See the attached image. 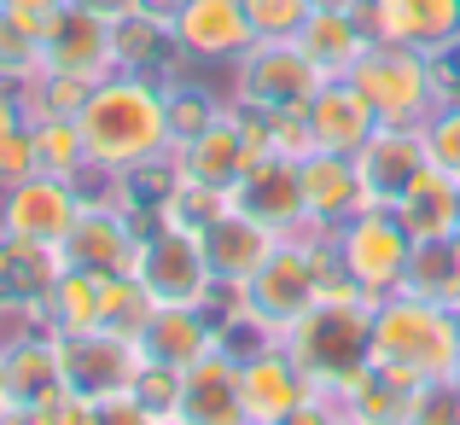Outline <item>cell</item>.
Segmentation results:
<instances>
[{"label": "cell", "instance_id": "6da1fadb", "mask_svg": "<svg viewBox=\"0 0 460 425\" xmlns=\"http://www.w3.org/2000/svg\"><path fill=\"white\" fill-rule=\"evenodd\" d=\"M76 128H82V146H88V169L105 181L164 169L169 152H175L169 93L146 70H111V76H100L88 88V100L76 105Z\"/></svg>", "mask_w": 460, "mask_h": 425}, {"label": "cell", "instance_id": "7a4b0ae2", "mask_svg": "<svg viewBox=\"0 0 460 425\" xmlns=\"http://www.w3.org/2000/svg\"><path fill=\"white\" fill-rule=\"evenodd\" d=\"M280 344L292 350L297 367L332 396L349 373L373 361V297H361L344 274H332V280L321 286V297H314V309L286 326Z\"/></svg>", "mask_w": 460, "mask_h": 425}, {"label": "cell", "instance_id": "3957f363", "mask_svg": "<svg viewBox=\"0 0 460 425\" xmlns=\"http://www.w3.org/2000/svg\"><path fill=\"white\" fill-rule=\"evenodd\" d=\"M373 361L408 373L414 385H455V373H460V309L408 297V291L379 297L373 303Z\"/></svg>", "mask_w": 460, "mask_h": 425}, {"label": "cell", "instance_id": "277c9868", "mask_svg": "<svg viewBox=\"0 0 460 425\" xmlns=\"http://www.w3.org/2000/svg\"><path fill=\"white\" fill-rule=\"evenodd\" d=\"M332 274H338L332 239H321V234L280 239L274 257L239 286V309H245V321L262 326L269 338H286V326L314 309V297H321V286L332 280Z\"/></svg>", "mask_w": 460, "mask_h": 425}, {"label": "cell", "instance_id": "5b68a950", "mask_svg": "<svg viewBox=\"0 0 460 425\" xmlns=\"http://www.w3.org/2000/svg\"><path fill=\"white\" fill-rule=\"evenodd\" d=\"M349 82L361 88V100L373 105L379 123L426 128V117L449 100L443 58L420 53V47H402V41H367V53L349 65Z\"/></svg>", "mask_w": 460, "mask_h": 425}, {"label": "cell", "instance_id": "8992f818", "mask_svg": "<svg viewBox=\"0 0 460 425\" xmlns=\"http://www.w3.org/2000/svg\"><path fill=\"white\" fill-rule=\"evenodd\" d=\"M408 251H414V239H408V227L396 222V210H373V204H367V210H356L332 234L338 274H344L361 297H373V303L391 297V291H402Z\"/></svg>", "mask_w": 460, "mask_h": 425}, {"label": "cell", "instance_id": "52a82bcc", "mask_svg": "<svg viewBox=\"0 0 460 425\" xmlns=\"http://www.w3.org/2000/svg\"><path fill=\"white\" fill-rule=\"evenodd\" d=\"M321 70L304 58L297 41H257L234 58V105L251 117H280V111H304L321 93Z\"/></svg>", "mask_w": 460, "mask_h": 425}, {"label": "cell", "instance_id": "ba28073f", "mask_svg": "<svg viewBox=\"0 0 460 425\" xmlns=\"http://www.w3.org/2000/svg\"><path fill=\"white\" fill-rule=\"evenodd\" d=\"M262 152H269V146H262V117L227 105L216 123H204L199 135H187L169 152V175H187V181H204V187H216V192H234Z\"/></svg>", "mask_w": 460, "mask_h": 425}, {"label": "cell", "instance_id": "9c48e42d", "mask_svg": "<svg viewBox=\"0 0 460 425\" xmlns=\"http://www.w3.org/2000/svg\"><path fill=\"white\" fill-rule=\"evenodd\" d=\"M128 274L152 291V303L210 309V297H216V274H210V262H204L199 234H181V227H146L140 257H135Z\"/></svg>", "mask_w": 460, "mask_h": 425}, {"label": "cell", "instance_id": "30bf717a", "mask_svg": "<svg viewBox=\"0 0 460 425\" xmlns=\"http://www.w3.org/2000/svg\"><path fill=\"white\" fill-rule=\"evenodd\" d=\"M82 204H88V192H82V181H58V175H30V181H12V187H0V234H18L30 239V245H65V234L76 227Z\"/></svg>", "mask_w": 460, "mask_h": 425}, {"label": "cell", "instance_id": "8fae6325", "mask_svg": "<svg viewBox=\"0 0 460 425\" xmlns=\"http://www.w3.org/2000/svg\"><path fill=\"white\" fill-rule=\"evenodd\" d=\"M349 164H356V181H361V204H373V210H396L402 192L414 187V175L431 164L426 128H414V123H379Z\"/></svg>", "mask_w": 460, "mask_h": 425}, {"label": "cell", "instance_id": "7c38bea8", "mask_svg": "<svg viewBox=\"0 0 460 425\" xmlns=\"http://www.w3.org/2000/svg\"><path fill=\"white\" fill-rule=\"evenodd\" d=\"M349 12L367 41H402L431 58L460 53V0H356Z\"/></svg>", "mask_w": 460, "mask_h": 425}, {"label": "cell", "instance_id": "4fadbf2b", "mask_svg": "<svg viewBox=\"0 0 460 425\" xmlns=\"http://www.w3.org/2000/svg\"><path fill=\"white\" fill-rule=\"evenodd\" d=\"M58 361H65V391L82 403H105V396H128L140 373V344L117 332H70L58 338Z\"/></svg>", "mask_w": 460, "mask_h": 425}, {"label": "cell", "instance_id": "5bb4252c", "mask_svg": "<svg viewBox=\"0 0 460 425\" xmlns=\"http://www.w3.org/2000/svg\"><path fill=\"white\" fill-rule=\"evenodd\" d=\"M140 239H146V227H135V216L123 210V204L111 199H88L76 216V227L65 234V245H58V257H65V269H88V274H128L140 257Z\"/></svg>", "mask_w": 460, "mask_h": 425}, {"label": "cell", "instance_id": "9a60e30c", "mask_svg": "<svg viewBox=\"0 0 460 425\" xmlns=\"http://www.w3.org/2000/svg\"><path fill=\"white\" fill-rule=\"evenodd\" d=\"M41 70L47 76H70V82H100L117 70V47H111V18L65 0V12L53 18V30L41 35Z\"/></svg>", "mask_w": 460, "mask_h": 425}, {"label": "cell", "instance_id": "2e32d148", "mask_svg": "<svg viewBox=\"0 0 460 425\" xmlns=\"http://www.w3.org/2000/svg\"><path fill=\"white\" fill-rule=\"evenodd\" d=\"M169 35H175V53L192 65H234L245 47H257L245 0H181Z\"/></svg>", "mask_w": 460, "mask_h": 425}, {"label": "cell", "instance_id": "e0dca14e", "mask_svg": "<svg viewBox=\"0 0 460 425\" xmlns=\"http://www.w3.org/2000/svg\"><path fill=\"white\" fill-rule=\"evenodd\" d=\"M239 396H245V420L251 425H274L280 414L304 408L309 396H321V385L297 367V356L274 338V344L239 356Z\"/></svg>", "mask_w": 460, "mask_h": 425}, {"label": "cell", "instance_id": "ac0fdd59", "mask_svg": "<svg viewBox=\"0 0 460 425\" xmlns=\"http://www.w3.org/2000/svg\"><path fill=\"white\" fill-rule=\"evenodd\" d=\"M234 204H239L245 216H257L262 227H274L280 239L309 234V222H304V181H297V157L262 152L257 164L245 169V181L234 187Z\"/></svg>", "mask_w": 460, "mask_h": 425}, {"label": "cell", "instance_id": "d6986e66", "mask_svg": "<svg viewBox=\"0 0 460 425\" xmlns=\"http://www.w3.org/2000/svg\"><path fill=\"white\" fill-rule=\"evenodd\" d=\"M199 245H204V262H210L216 286H245L251 274L274 257L280 234H274V227H262L257 216H245L239 204H227V210L199 234Z\"/></svg>", "mask_w": 460, "mask_h": 425}, {"label": "cell", "instance_id": "ffe728a7", "mask_svg": "<svg viewBox=\"0 0 460 425\" xmlns=\"http://www.w3.org/2000/svg\"><path fill=\"white\" fill-rule=\"evenodd\" d=\"M175 420L187 425H251L245 420V396H239V356L216 344L204 361H192L181 373V403Z\"/></svg>", "mask_w": 460, "mask_h": 425}, {"label": "cell", "instance_id": "44dd1931", "mask_svg": "<svg viewBox=\"0 0 460 425\" xmlns=\"http://www.w3.org/2000/svg\"><path fill=\"white\" fill-rule=\"evenodd\" d=\"M304 123H309V140L314 152H338V157H356L367 135L379 128V117H373V105L361 100V88L349 76H326L321 93L304 105Z\"/></svg>", "mask_w": 460, "mask_h": 425}, {"label": "cell", "instance_id": "7402d4cb", "mask_svg": "<svg viewBox=\"0 0 460 425\" xmlns=\"http://www.w3.org/2000/svg\"><path fill=\"white\" fill-rule=\"evenodd\" d=\"M297 181H304V222H309V234H321V239H332L356 210H367V204H361L356 164L338 157V152H309L304 164H297Z\"/></svg>", "mask_w": 460, "mask_h": 425}, {"label": "cell", "instance_id": "603a6c76", "mask_svg": "<svg viewBox=\"0 0 460 425\" xmlns=\"http://www.w3.org/2000/svg\"><path fill=\"white\" fill-rule=\"evenodd\" d=\"M135 344H140V356H146V361H157V367L187 373L192 361H204L216 344H222V326H216V314H210V309H187V303H157L152 321H146V332H140Z\"/></svg>", "mask_w": 460, "mask_h": 425}, {"label": "cell", "instance_id": "cb8c5ba5", "mask_svg": "<svg viewBox=\"0 0 460 425\" xmlns=\"http://www.w3.org/2000/svg\"><path fill=\"white\" fill-rule=\"evenodd\" d=\"M65 396V361H58V332H30L0 344V403L47 408Z\"/></svg>", "mask_w": 460, "mask_h": 425}, {"label": "cell", "instance_id": "d4e9b609", "mask_svg": "<svg viewBox=\"0 0 460 425\" xmlns=\"http://www.w3.org/2000/svg\"><path fill=\"white\" fill-rule=\"evenodd\" d=\"M58 274H65V257L53 245H30L18 234H0V309L47 321V297H53Z\"/></svg>", "mask_w": 460, "mask_h": 425}, {"label": "cell", "instance_id": "484cf974", "mask_svg": "<svg viewBox=\"0 0 460 425\" xmlns=\"http://www.w3.org/2000/svg\"><path fill=\"white\" fill-rule=\"evenodd\" d=\"M123 274H88V269H65L47 297V332L70 338V332H105L111 321V303Z\"/></svg>", "mask_w": 460, "mask_h": 425}, {"label": "cell", "instance_id": "4316f807", "mask_svg": "<svg viewBox=\"0 0 460 425\" xmlns=\"http://www.w3.org/2000/svg\"><path fill=\"white\" fill-rule=\"evenodd\" d=\"M414 391H420V385L408 379V373L385 367V361H367V367H356L332 391V403L344 408V414L367 420V425H402L408 408H414Z\"/></svg>", "mask_w": 460, "mask_h": 425}, {"label": "cell", "instance_id": "83f0119b", "mask_svg": "<svg viewBox=\"0 0 460 425\" xmlns=\"http://www.w3.org/2000/svg\"><path fill=\"white\" fill-rule=\"evenodd\" d=\"M292 41L304 47V58L321 76H349V65L367 53V30H361V18L349 6H314Z\"/></svg>", "mask_w": 460, "mask_h": 425}, {"label": "cell", "instance_id": "f1b7e54d", "mask_svg": "<svg viewBox=\"0 0 460 425\" xmlns=\"http://www.w3.org/2000/svg\"><path fill=\"white\" fill-rule=\"evenodd\" d=\"M396 222L408 227V239H455L460 234V181L443 175L438 164H426L414 175V187L396 204Z\"/></svg>", "mask_w": 460, "mask_h": 425}, {"label": "cell", "instance_id": "f546056e", "mask_svg": "<svg viewBox=\"0 0 460 425\" xmlns=\"http://www.w3.org/2000/svg\"><path fill=\"white\" fill-rule=\"evenodd\" d=\"M402 291L408 297H426V303H443V309H460V251H455V239H414Z\"/></svg>", "mask_w": 460, "mask_h": 425}, {"label": "cell", "instance_id": "4dcf8cb0", "mask_svg": "<svg viewBox=\"0 0 460 425\" xmlns=\"http://www.w3.org/2000/svg\"><path fill=\"white\" fill-rule=\"evenodd\" d=\"M227 204H234V192H216V187H204V181L169 175L164 199H152V222L157 227H181V234H204Z\"/></svg>", "mask_w": 460, "mask_h": 425}, {"label": "cell", "instance_id": "1f68e13d", "mask_svg": "<svg viewBox=\"0 0 460 425\" xmlns=\"http://www.w3.org/2000/svg\"><path fill=\"white\" fill-rule=\"evenodd\" d=\"M30 123V140H35V164L58 181H88V146H82V128L76 117H23Z\"/></svg>", "mask_w": 460, "mask_h": 425}, {"label": "cell", "instance_id": "d6a6232c", "mask_svg": "<svg viewBox=\"0 0 460 425\" xmlns=\"http://www.w3.org/2000/svg\"><path fill=\"white\" fill-rule=\"evenodd\" d=\"M111 47H117V70H146V76H157V65L175 53V35H169V23H152L140 12H128V18L111 23Z\"/></svg>", "mask_w": 460, "mask_h": 425}, {"label": "cell", "instance_id": "836d02e7", "mask_svg": "<svg viewBox=\"0 0 460 425\" xmlns=\"http://www.w3.org/2000/svg\"><path fill=\"white\" fill-rule=\"evenodd\" d=\"M164 93H169V135H175V146L227 111V105L216 100L210 88H199V82H164Z\"/></svg>", "mask_w": 460, "mask_h": 425}, {"label": "cell", "instance_id": "e575fe53", "mask_svg": "<svg viewBox=\"0 0 460 425\" xmlns=\"http://www.w3.org/2000/svg\"><path fill=\"white\" fill-rule=\"evenodd\" d=\"M35 76H41V35L0 18V82L6 88H30Z\"/></svg>", "mask_w": 460, "mask_h": 425}, {"label": "cell", "instance_id": "d590c367", "mask_svg": "<svg viewBox=\"0 0 460 425\" xmlns=\"http://www.w3.org/2000/svg\"><path fill=\"white\" fill-rule=\"evenodd\" d=\"M245 12H251L257 41H292L304 30V18L314 12V0H245Z\"/></svg>", "mask_w": 460, "mask_h": 425}, {"label": "cell", "instance_id": "8d00e7d4", "mask_svg": "<svg viewBox=\"0 0 460 425\" xmlns=\"http://www.w3.org/2000/svg\"><path fill=\"white\" fill-rule=\"evenodd\" d=\"M426 152H431V164H438L443 175L460 181V93L443 100L438 111L426 117Z\"/></svg>", "mask_w": 460, "mask_h": 425}, {"label": "cell", "instance_id": "74e56055", "mask_svg": "<svg viewBox=\"0 0 460 425\" xmlns=\"http://www.w3.org/2000/svg\"><path fill=\"white\" fill-rule=\"evenodd\" d=\"M135 403H146L157 420L164 414H175V403H181V373L175 367H157V361H140V373H135Z\"/></svg>", "mask_w": 460, "mask_h": 425}, {"label": "cell", "instance_id": "f35d334b", "mask_svg": "<svg viewBox=\"0 0 460 425\" xmlns=\"http://www.w3.org/2000/svg\"><path fill=\"white\" fill-rule=\"evenodd\" d=\"M262 146L269 152H280V157H304L314 152V140H309V123H304V111H280V117H262Z\"/></svg>", "mask_w": 460, "mask_h": 425}, {"label": "cell", "instance_id": "ab89813d", "mask_svg": "<svg viewBox=\"0 0 460 425\" xmlns=\"http://www.w3.org/2000/svg\"><path fill=\"white\" fill-rule=\"evenodd\" d=\"M402 425H460L455 385H420V391H414V408H408Z\"/></svg>", "mask_w": 460, "mask_h": 425}, {"label": "cell", "instance_id": "60d3db41", "mask_svg": "<svg viewBox=\"0 0 460 425\" xmlns=\"http://www.w3.org/2000/svg\"><path fill=\"white\" fill-rule=\"evenodd\" d=\"M41 175V164H35V140H30V123L12 128L6 140H0V187H12V181H30Z\"/></svg>", "mask_w": 460, "mask_h": 425}, {"label": "cell", "instance_id": "b9f144b4", "mask_svg": "<svg viewBox=\"0 0 460 425\" xmlns=\"http://www.w3.org/2000/svg\"><path fill=\"white\" fill-rule=\"evenodd\" d=\"M58 12H65V0H0V18H12L18 30H30V35H47Z\"/></svg>", "mask_w": 460, "mask_h": 425}, {"label": "cell", "instance_id": "7bdbcfd3", "mask_svg": "<svg viewBox=\"0 0 460 425\" xmlns=\"http://www.w3.org/2000/svg\"><path fill=\"white\" fill-rule=\"evenodd\" d=\"M88 425H157V414L135 396H105V403L88 408Z\"/></svg>", "mask_w": 460, "mask_h": 425}, {"label": "cell", "instance_id": "ee69618b", "mask_svg": "<svg viewBox=\"0 0 460 425\" xmlns=\"http://www.w3.org/2000/svg\"><path fill=\"white\" fill-rule=\"evenodd\" d=\"M338 420H344V408H338L332 396L321 391V396H309L304 408H292V414H280L274 425H338Z\"/></svg>", "mask_w": 460, "mask_h": 425}, {"label": "cell", "instance_id": "f6af8a7d", "mask_svg": "<svg viewBox=\"0 0 460 425\" xmlns=\"http://www.w3.org/2000/svg\"><path fill=\"white\" fill-rule=\"evenodd\" d=\"M88 408L93 403H82L76 391H65V396H53L47 408H35V420H41V425H88Z\"/></svg>", "mask_w": 460, "mask_h": 425}, {"label": "cell", "instance_id": "bcb514c9", "mask_svg": "<svg viewBox=\"0 0 460 425\" xmlns=\"http://www.w3.org/2000/svg\"><path fill=\"white\" fill-rule=\"evenodd\" d=\"M12 128H23V100H18V88L0 82V140H6Z\"/></svg>", "mask_w": 460, "mask_h": 425}, {"label": "cell", "instance_id": "7dc6e473", "mask_svg": "<svg viewBox=\"0 0 460 425\" xmlns=\"http://www.w3.org/2000/svg\"><path fill=\"white\" fill-rule=\"evenodd\" d=\"M135 12H140V18H152V23H175L181 0H135Z\"/></svg>", "mask_w": 460, "mask_h": 425}, {"label": "cell", "instance_id": "c3c4849f", "mask_svg": "<svg viewBox=\"0 0 460 425\" xmlns=\"http://www.w3.org/2000/svg\"><path fill=\"white\" fill-rule=\"evenodd\" d=\"M76 6H88V12H100V18H128V12H135V0H76Z\"/></svg>", "mask_w": 460, "mask_h": 425}, {"label": "cell", "instance_id": "681fc988", "mask_svg": "<svg viewBox=\"0 0 460 425\" xmlns=\"http://www.w3.org/2000/svg\"><path fill=\"white\" fill-rule=\"evenodd\" d=\"M0 425H41V420H35V408H23V403H0Z\"/></svg>", "mask_w": 460, "mask_h": 425}, {"label": "cell", "instance_id": "f907efd6", "mask_svg": "<svg viewBox=\"0 0 460 425\" xmlns=\"http://www.w3.org/2000/svg\"><path fill=\"white\" fill-rule=\"evenodd\" d=\"M314 6H356V0H314Z\"/></svg>", "mask_w": 460, "mask_h": 425}, {"label": "cell", "instance_id": "816d5d0a", "mask_svg": "<svg viewBox=\"0 0 460 425\" xmlns=\"http://www.w3.org/2000/svg\"><path fill=\"white\" fill-rule=\"evenodd\" d=\"M157 425H187V420H175V414H164V420H157Z\"/></svg>", "mask_w": 460, "mask_h": 425}, {"label": "cell", "instance_id": "f5cc1de1", "mask_svg": "<svg viewBox=\"0 0 460 425\" xmlns=\"http://www.w3.org/2000/svg\"><path fill=\"white\" fill-rule=\"evenodd\" d=\"M338 425H367V420H356V414H344V420H338Z\"/></svg>", "mask_w": 460, "mask_h": 425}, {"label": "cell", "instance_id": "db71d44e", "mask_svg": "<svg viewBox=\"0 0 460 425\" xmlns=\"http://www.w3.org/2000/svg\"><path fill=\"white\" fill-rule=\"evenodd\" d=\"M455 396H460V373H455Z\"/></svg>", "mask_w": 460, "mask_h": 425}]
</instances>
